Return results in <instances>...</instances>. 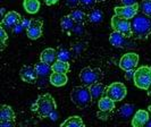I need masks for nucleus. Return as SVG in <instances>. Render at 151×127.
I'll list each match as a JSON object with an SVG mask.
<instances>
[{"label": "nucleus", "mask_w": 151, "mask_h": 127, "mask_svg": "<svg viewBox=\"0 0 151 127\" xmlns=\"http://www.w3.org/2000/svg\"><path fill=\"white\" fill-rule=\"evenodd\" d=\"M97 2H101V1H105V0H96Z\"/></svg>", "instance_id": "nucleus-41"}, {"label": "nucleus", "mask_w": 151, "mask_h": 127, "mask_svg": "<svg viewBox=\"0 0 151 127\" xmlns=\"http://www.w3.org/2000/svg\"><path fill=\"white\" fill-rule=\"evenodd\" d=\"M52 73H60V74H66L69 70V64L66 61H60V60H57L55 61L52 65Z\"/></svg>", "instance_id": "nucleus-25"}, {"label": "nucleus", "mask_w": 151, "mask_h": 127, "mask_svg": "<svg viewBox=\"0 0 151 127\" xmlns=\"http://www.w3.org/2000/svg\"><path fill=\"white\" fill-rule=\"evenodd\" d=\"M123 6H134L137 4L136 0H119Z\"/></svg>", "instance_id": "nucleus-35"}, {"label": "nucleus", "mask_w": 151, "mask_h": 127, "mask_svg": "<svg viewBox=\"0 0 151 127\" xmlns=\"http://www.w3.org/2000/svg\"><path fill=\"white\" fill-rule=\"evenodd\" d=\"M134 110H135V107L132 103H125L123 105L119 108L118 110V115L121 116V118L123 119H127V118H131L132 116H134Z\"/></svg>", "instance_id": "nucleus-21"}, {"label": "nucleus", "mask_w": 151, "mask_h": 127, "mask_svg": "<svg viewBox=\"0 0 151 127\" xmlns=\"http://www.w3.org/2000/svg\"><path fill=\"white\" fill-rule=\"evenodd\" d=\"M68 78L66 74H60V73H52L49 77V82L51 85L56 86V88H60L64 86L67 83Z\"/></svg>", "instance_id": "nucleus-18"}, {"label": "nucleus", "mask_w": 151, "mask_h": 127, "mask_svg": "<svg viewBox=\"0 0 151 127\" xmlns=\"http://www.w3.org/2000/svg\"><path fill=\"white\" fill-rule=\"evenodd\" d=\"M40 61L51 66L55 61H57V51L52 48L45 49L40 55Z\"/></svg>", "instance_id": "nucleus-17"}, {"label": "nucleus", "mask_w": 151, "mask_h": 127, "mask_svg": "<svg viewBox=\"0 0 151 127\" xmlns=\"http://www.w3.org/2000/svg\"><path fill=\"white\" fill-rule=\"evenodd\" d=\"M23 7H24L26 13L33 15V14H37L40 10L41 4H40L39 0H24L23 1Z\"/></svg>", "instance_id": "nucleus-19"}, {"label": "nucleus", "mask_w": 151, "mask_h": 127, "mask_svg": "<svg viewBox=\"0 0 151 127\" xmlns=\"http://www.w3.org/2000/svg\"><path fill=\"white\" fill-rule=\"evenodd\" d=\"M70 100L73 101V103L76 107H78L81 109L86 108L91 102H93L90 93V88H86L84 85L75 86L70 91Z\"/></svg>", "instance_id": "nucleus-3"}, {"label": "nucleus", "mask_w": 151, "mask_h": 127, "mask_svg": "<svg viewBox=\"0 0 151 127\" xmlns=\"http://www.w3.org/2000/svg\"><path fill=\"white\" fill-rule=\"evenodd\" d=\"M0 127H15V120L0 121Z\"/></svg>", "instance_id": "nucleus-33"}, {"label": "nucleus", "mask_w": 151, "mask_h": 127, "mask_svg": "<svg viewBox=\"0 0 151 127\" xmlns=\"http://www.w3.org/2000/svg\"><path fill=\"white\" fill-rule=\"evenodd\" d=\"M69 17L72 18V21L76 24H81V23L84 22V19L86 18V15H85V13L82 11L81 9H74L70 14H69Z\"/></svg>", "instance_id": "nucleus-26"}, {"label": "nucleus", "mask_w": 151, "mask_h": 127, "mask_svg": "<svg viewBox=\"0 0 151 127\" xmlns=\"http://www.w3.org/2000/svg\"><path fill=\"white\" fill-rule=\"evenodd\" d=\"M132 34L139 40H147L151 34V17L139 13L132 19Z\"/></svg>", "instance_id": "nucleus-1"}, {"label": "nucleus", "mask_w": 151, "mask_h": 127, "mask_svg": "<svg viewBox=\"0 0 151 127\" xmlns=\"http://www.w3.org/2000/svg\"><path fill=\"white\" fill-rule=\"evenodd\" d=\"M23 29H24V26L22 25V23H19V24H17L15 27L13 29V32H14L15 34H18V33H21V32H22Z\"/></svg>", "instance_id": "nucleus-36"}, {"label": "nucleus", "mask_w": 151, "mask_h": 127, "mask_svg": "<svg viewBox=\"0 0 151 127\" xmlns=\"http://www.w3.org/2000/svg\"><path fill=\"white\" fill-rule=\"evenodd\" d=\"M60 127H85L83 120L78 116H72L68 117L66 120H64V123L60 125Z\"/></svg>", "instance_id": "nucleus-22"}, {"label": "nucleus", "mask_w": 151, "mask_h": 127, "mask_svg": "<svg viewBox=\"0 0 151 127\" xmlns=\"http://www.w3.org/2000/svg\"><path fill=\"white\" fill-rule=\"evenodd\" d=\"M115 15L124 18V19H133L140 11V7L139 4H136L134 6H122V7H115L114 8Z\"/></svg>", "instance_id": "nucleus-9"}, {"label": "nucleus", "mask_w": 151, "mask_h": 127, "mask_svg": "<svg viewBox=\"0 0 151 127\" xmlns=\"http://www.w3.org/2000/svg\"><path fill=\"white\" fill-rule=\"evenodd\" d=\"M66 5L69 8H75L80 5V0H66Z\"/></svg>", "instance_id": "nucleus-34"}, {"label": "nucleus", "mask_w": 151, "mask_h": 127, "mask_svg": "<svg viewBox=\"0 0 151 127\" xmlns=\"http://www.w3.org/2000/svg\"><path fill=\"white\" fill-rule=\"evenodd\" d=\"M127 39L129 37H126L125 35H123V34L116 32V31H113L109 35V42L115 48H125L127 45Z\"/></svg>", "instance_id": "nucleus-15"}, {"label": "nucleus", "mask_w": 151, "mask_h": 127, "mask_svg": "<svg viewBox=\"0 0 151 127\" xmlns=\"http://www.w3.org/2000/svg\"><path fill=\"white\" fill-rule=\"evenodd\" d=\"M60 26L63 31H70L74 30V22L72 21V18L69 16H64L60 21Z\"/></svg>", "instance_id": "nucleus-27"}, {"label": "nucleus", "mask_w": 151, "mask_h": 127, "mask_svg": "<svg viewBox=\"0 0 151 127\" xmlns=\"http://www.w3.org/2000/svg\"><path fill=\"white\" fill-rule=\"evenodd\" d=\"M22 22V16L19 13H17L15 10H10L8 11L6 15L2 17V21H1V26L5 29H14L17 24Z\"/></svg>", "instance_id": "nucleus-12"}, {"label": "nucleus", "mask_w": 151, "mask_h": 127, "mask_svg": "<svg viewBox=\"0 0 151 127\" xmlns=\"http://www.w3.org/2000/svg\"><path fill=\"white\" fill-rule=\"evenodd\" d=\"M35 70H37V73H38V76L39 77H45V76H48V75L52 74L51 72H52V68L50 65H48V64H45V62H39L35 65Z\"/></svg>", "instance_id": "nucleus-24"}, {"label": "nucleus", "mask_w": 151, "mask_h": 127, "mask_svg": "<svg viewBox=\"0 0 151 127\" xmlns=\"http://www.w3.org/2000/svg\"><path fill=\"white\" fill-rule=\"evenodd\" d=\"M134 84L137 89L148 90L151 85V67L149 66H141L135 70L134 76Z\"/></svg>", "instance_id": "nucleus-5"}, {"label": "nucleus", "mask_w": 151, "mask_h": 127, "mask_svg": "<svg viewBox=\"0 0 151 127\" xmlns=\"http://www.w3.org/2000/svg\"><path fill=\"white\" fill-rule=\"evenodd\" d=\"M139 7H140L141 13H143L144 15L151 17V0H142L139 4Z\"/></svg>", "instance_id": "nucleus-28"}, {"label": "nucleus", "mask_w": 151, "mask_h": 127, "mask_svg": "<svg viewBox=\"0 0 151 127\" xmlns=\"http://www.w3.org/2000/svg\"><path fill=\"white\" fill-rule=\"evenodd\" d=\"M139 64V55L135 52H127L122 56L119 60V67L123 70H131L134 69Z\"/></svg>", "instance_id": "nucleus-10"}, {"label": "nucleus", "mask_w": 151, "mask_h": 127, "mask_svg": "<svg viewBox=\"0 0 151 127\" xmlns=\"http://www.w3.org/2000/svg\"><path fill=\"white\" fill-rule=\"evenodd\" d=\"M26 34L31 40H38L42 37V22L39 19H32L30 26L26 29Z\"/></svg>", "instance_id": "nucleus-13"}, {"label": "nucleus", "mask_w": 151, "mask_h": 127, "mask_svg": "<svg viewBox=\"0 0 151 127\" xmlns=\"http://www.w3.org/2000/svg\"><path fill=\"white\" fill-rule=\"evenodd\" d=\"M134 76H135V70L134 69H131V70H126L125 72V78L129 81V80H134Z\"/></svg>", "instance_id": "nucleus-32"}, {"label": "nucleus", "mask_w": 151, "mask_h": 127, "mask_svg": "<svg viewBox=\"0 0 151 127\" xmlns=\"http://www.w3.org/2000/svg\"><path fill=\"white\" fill-rule=\"evenodd\" d=\"M98 117L105 120L109 117V113L113 112V110L115 109V101H113L110 98L106 95L98 101Z\"/></svg>", "instance_id": "nucleus-8"}, {"label": "nucleus", "mask_w": 151, "mask_h": 127, "mask_svg": "<svg viewBox=\"0 0 151 127\" xmlns=\"http://www.w3.org/2000/svg\"><path fill=\"white\" fill-rule=\"evenodd\" d=\"M15 119V112L10 105H4L1 107L0 111V121H7V120Z\"/></svg>", "instance_id": "nucleus-20"}, {"label": "nucleus", "mask_w": 151, "mask_h": 127, "mask_svg": "<svg viewBox=\"0 0 151 127\" xmlns=\"http://www.w3.org/2000/svg\"><path fill=\"white\" fill-rule=\"evenodd\" d=\"M19 77L22 81L29 84H35L38 83V73L35 70V66L32 65H24L19 70Z\"/></svg>", "instance_id": "nucleus-11"}, {"label": "nucleus", "mask_w": 151, "mask_h": 127, "mask_svg": "<svg viewBox=\"0 0 151 127\" xmlns=\"http://www.w3.org/2000/svg\"><path fill=\"white\" fill-rule=\"evenodd\" d=\"M88 18H89V22L92 24H100V23L104 22V13L101 9L94 8L88 15Z\"/></svg>", "instance_id": "nucleus-23"}, {"label": "nucleus", "mask_w": 151, "mask_h": 127, "mask_svg": "<svg viewBox=\"0 0 151 127\" xmlns=\"http://www.w3.org/2000/svg\"><path fill=\"white\" fill-rule=\"evenodd\" d=\"M148 109H149V112H150V113H151V105H149V108H148Z\"/></svg>", "instance_id": "nucleus-40"}, {"label": "nucleus", "mask_w": 151, "mask_h": 127, "mask_svg": "<svg viewBox=\"0 0 151 127\" xmlns=\"http://www.w3.org/2000/svg\"><path fill=\"white\" fill-rule=\"evenodd\" d=\"M147 91H148V95H149V97H151V85H150V88H149Z\"/></svg>", "instance_id": "nucleus-39"}, {"label": "nucleus", "mask_w": 151, "mask_h": 127, "mask_svg": "<svg viewBox=\"0 0 151 127\" xmlns=\"http://www.w3.org/2000/svg\"><path fill=\"white\" fill-rule=\"evenodd\" d=\"M126 86L121 82H114L107 88V97L110 98L113 101H122L126 97Z\"/></svg>", "instance_id": "nucleus-7"}, {"label": "nucleus", "mask_w": 151, "mask_h": 127, "mask_svg": "<svg viewBox=\"0 0 151 127\" xmlns=\"http://www.w3.org/2000/svg\"><path fill=\"white\" fill-rule=\"evenodd\" d=\"M110 23H111V27H113L114 31L125 35L126 37H133V34H132V24H131L129 19H124V18H121L118 16L114 15L111 17V22Z\"/></svg>", "instance_id": "nucleus-6"}, {"label": "nucleus", "mask_w": 151, "mask_h": 127, "mask_svg": "<svg viewBox=\"0 0 151 127\" xmlns=\"http://www.w3.org/2000/svg\"><path fill=\"white\" fill-rule=\"evenodd\" d=\"M90 93L92 101H99L100 99L107 95V88L102 83H97L90 88Z\"/></svg>", "instance_id": "nucleus-16"}, {"label": "nucleus", "mask_w": 151, "mask_h": 127, "mask_svg": "<svg viewBox=\"0 0 151 127\" xmlns=\"http://www.w3.org/2000/svg\"><path fill=\"white\" fill-rule=\"evenodd\" d=\"M80 80L84 86L91 88L92 85L100 83L102 80V72L99 68L85 67L80 73Z\"/></svg>", "instance_id": "nucleus-4"}, {"label": "nucleus", "mask_w": 151, "mask_h": 127, "mask_svg": "<svg viewBox=\"0 0 151 127\" xmlns=\"http://www.w3.org/2000/svg\"><path fill=\"white\" fill-rule=\"evenodd\" d=\"M70 59V52L68 51L67 49H59L57 51V60H60V61H66L68 62V60Z\"/></svg>", "instance_id": "nucleus-29"}, {"label": "nucleus", "mask_w": 151, "mask_h": 127, "mask_svg": "<svg viewBox=\"0 0 151 127\" xmlns=\"http://www.w3.org/2000/svg\"><path fill=\"white\" fill-rule=\"evenodd\" d=\"M144 127H151V118L149 119V121L145 124V126H144Z\"/></svg>", "instance_id": "nucleus-38"}, {"label": "nucleus", "mask_w": 151, "mask_h": 127, "mask_svg": "<svg viewBox=\"0 0 151 127\" xmlns=\"http://www.w3.org/2000/svg\"><path fill=\"white\" fill-rule=\"evenodd\" d=\"M97 1L96 0H80V5H82L84 8H86V9H90L94 6V4H96Z\"/></svg>", "instance_id": "nucleus-30"}, {"label": "nucleus", "mask_w": 151, "mask_h": 127, "mask_svg": "<svg viewBox=\"0 0 151 127\" xmlns=\"http://www.w3.org/2000/svg\"><path fill=\"white\" fill-rule=\"evenodd\" d=\"M0 37H1V44H2V49H4L5 45H6V40L8 39V35L2 26H1V29H0Z\"/></svg>", "instance_id": "nucleus-31"}, {"label": "nucleus", "mask_w": 151, "mask_h": 127, "mask_svg": "<svg viewBox=\"0 0 151 127\" xmlns=\"http://www.w3.org/2000/svg\"><path fill=\"white\" fill-rule=\"evenodd\" d=\"M150 116H149V111L140 109L134 113L133 118H132V126L133 127H144L145 124L149 121Z\"/></svg>", "instance_id": "nucleus-14"}, {"label": "nucleus", "mask_w": 151, "mask_h": 127, "mask_svg": "<svg viewBox=\"0 0 151 127\" xmlns=\"http://www.w3.org/2000/svg\"><path fill=\"white\" fill-rule=\"evenodd\" d=\"M56 101L51 94L45 93L38 98V100L32 105V110L41 118H48L56 111Z\"/></svg>", "instance_id": "nucleus-2"}, {"label": "nucleus", "mask_w": 151, "mask_h": 127, "mask_svg": "<svg viewBox=\"0 0 151 127\" xmlns=\"http://www.w3.org/2000/svg\"><path fill=\"white\" fill-rule=\"evenodd\" d=\"M43 1H45V4L47 6H53V5L58 4L59 0H43Z\"/></svg>", "instance_id": "nucleus-37"}]
</instances>
